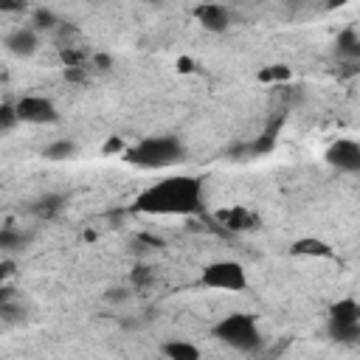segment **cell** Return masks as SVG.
Segmentation results:
<instances>
[{"mask_svg":"<svg viewBox=\"0 0 360 360\" xmlns=\"http://www.w3.org/2000/svg\"><path fill=\"white\" fill-rule=\"evenodd\" d=\"M326 326H360V301L338 298L326 309Z\"/></svg>","mask_w":360,"mask_h":360,"instance_id":"obj_10","label":"cell"},{"mask_svg":"<svg viewBox=\"0 0 360 360\" xmlns=\"http://www.w3.org/2000/svg\"><path fill=\"white\" fill-rule=\"evenodd\" d=\"M17 124H20V115H17L14 101H3V104H0V129H3V132H11Z\"/></svg>","mask_w":360,"mask_h":360,"instance_id":"obj_17","label":"cell"},{"mask_svg":"<svg viewBox=\"0 0 360 360\" xmlns=\"http://www.w3.org/2000/svg\"><path fill=\"white\" fill-rule=\"evenodd\" d=\"M158 349L163 360H202V349L188 338H169Z\"/></svg>","mask_w":360,"mask_h":360,"instance_id":"obj_11","label":"cell"},{"mask_svg":"<svg viewBox=\"0 0 360 360\" xmlns=\"http://www.w3.org/2000/svg\"><path fill=\"white\" fill-rule=\"evenodd\" d=\"M127 149H129V146H127L118 135H115V138H107V141H104V146H101V152H104V155H121V158H124V152H127Z\"/></svg>","mask_w":360,"mask_h":360,"instance_id":"obj_19","label":"cell"},{"mask_svg":"<svg viewBox=\"0 0 360 360\" xmlns=\"http://www.w3.org/2000/svg\"><path fill=\"white\" fill-rule=\"evenodd\" d=\"M11 273H14V262L8 256H3V278H8Z\"/></svg>","mask_w":360,"mask_h":360,"instance_id":"obj_22","label":"cell"},{"mask_svg":"<svg viewBox=\"0 0 360 360\" xmlns=\"http://www.w3.org/2000/svg\"><path fill=\"white\" fill-rule=\"evenodd\" d=\"M76 155V143L70 138H59V141H51L45 149H42V158L45 160H68Z\"/></svg>","mask_w":360,"mask_h":360,"instance_id":"obj_13","label":"cell"},{"mask_svg":"<svg viewBox=\"0 0 360 360\" xmlns=\"http://www.w3.org/2000/svg\"><path fill=\"white\" fill-rule=\"evenodd\" d=\"M194 20L211 31V34H225L231 28V8L228 6H219V3H205V6H197L194 8Z\"/></svg>","mask_w":360,"mask_h":360,"instance_id":"obj_8","label":"cell"},{"mask_svg":"<svg viewBox=\"0 0 360 360\" xmlns=\"http://www.w3.org/2000/svg\"><path fill=\"white\" fill-rule=\"evenodd\" d=\"M200 287L217 292H245L250 287V276L236 259H214L200 270Z\"/></svg>","mask_w":360,"mask_h":360,"instance_id":"obj_4","label":"cell"},{"mask_svg":"<svg viewBox=\"0 0 360 360\" xmlns=\"http://www.w3.org/2000/svg\"><path fill=\"white\" fill-rule=\"evenodd\" d=\"M290 256L295 259H335V248L321 236H298L290 245Z\"/></svg>","mask_w":360,"mask_h":360,"instance_id":"obj_9","label":"cell"},{"mask_svg":"<svg viewBox=\"0 0 360 360\" xmlns=\"http://www.w3.org/2000/svg\"><path fill=\"white\" fill-rule=\"evenodd\" d=\"M183 158H186V143L177 135H143L124 152V160L143 172L177 166Z\"/></svg>","mask_w":360,"mask_h":360,"instance_id":"obj_2","label":"cell"},{"mask_svg":"<svg viewBox=\"0 0 360 360\" xmlns=\"http://www.w3.org/2000/svg\"><path fill=\"white\" fill-rule=\"evenodd\" d=\"M222 222H228V228H233V231H248V228H253V225H250L253 217H250V211H245V208H233V211L222 214Z\"/></svg>","mask_w":360,"mask_h":360,"instance_id":"obj_15","label":"cell"},{"mask_svg":"<svg viewBox=\"0 0 360 360\" xmlns=\"http://www.w3.org/2000/svg\"><path fill=\"white\" fill-rule=\"evenodd\" d=\"M22 233H17V231H11V228H3V233H0V248L6 250V256H8V250H14V245H20L22 248Z\"/></svg>","mask_w":360,"mask_h":360,"instance_id":"obj_18","label":"cell"},{"mask_svg":"<svg viewBox=\"0 0 360 360\" xmlns=\"http://www.w3.org/2000/svg\"><path fill=\"white\" fill-rule=\"evenodd\" d=\"M205 205V183L197 174H166L149 186H143L132 211L143 217H194Z\"/></svg>","mask_w":360,"mask_h":360,"instance_id":"obj_1","label":"cell"},{"mask_svg":"<svg viewBox=\"0 0 360 360\" xmlns=\"http://www.w3.org/2000/svg\"><path fill=\"white\" fill-rule=\"evenodd\" d=\"M259 82H264V84H287V82H292V68H287V65H267V68H262L259 70Z\"/></svg>","mask_w":360,"mask_h":360,"instance_id":"obj_14","label":"cell"},{"mask_svg":"<svg viewBox=\"0 0 360 360\" xmlns=\"http://www.w3.org/2000/svg\"><path fill=\"white\" fill-rule=\"evenodd\" d=\"M177 70H183V73L194 70V68H191V59H186V56H183V59H177Z\"/></svg>","mask_w":360,"mask_h":360,"instance_id":"obj_23","label":"cell"},{"mask_svg":"<svg viewBox=\"0 0 360 360\" xmlns=\"http://www.w3.org/2000/svg\"><path fill=\"white\" fill-rule=\"evenodd\" d=\"M34 20H37V22H34L37 31H42V28H53V25H56V17H53L51 11H45V8L34 11Z\"/></svg>","mask_w":360,"mask_h":360,"instance_id":"obj_20","label":"cell"},{"mask_svg":"<svg viewBox=\"0 0 360 360\" xmlns=\"http://www.w3.org/2000/svg\"><path fill=\"white\" fill-rule=\"evenodd\" d=\"M17 107V115H20V124H31V127H48V124H56L59 121V107L51 96H42V93H25L14 101Z\"/></svg>","mask_w":360,"mask_h":360,"instance_id":"obj_5","label":"cell"},{"mask_svg":"<svg viewBox=\"0 0 360 360\" xmlns=\"http://www.w3.org/2000/svg\"><path fill=\"white\" fill-rule=\"evenodd\" d=\"M110 304H121V301H127L129 298V290H124V287H112V290H107V295H104Z\"/></svg>","mask_w":360,"mask_h":360,"instance_id":"obj_21","label":"cell"},{"mask_svg":"<svg viewBox=\"0 0 360 360\" xmlns=\"http://www.w3.org/2000/svg\"><path fill=\"white\" fill-rule=\"evenodd\" d=\"M3 45H6V51H8L11 56H17V59H31V56L39 51L42 37H39V31H37L34 25H17V28H11V31L3 37Z\"/></svg>","mask_w":360,"mask_h":360,"instance_id":"obj_7","label":"cell"},{"mask_svg":"<svg viewBox=\"0 0 360 360\" xmlns=\"http://www.w3.org/2000/svg\"><path fill=\"white\" fill-rule=\"evenodd\" d=\"M326 332L338 343H346V346L360 343V326H326Z\"/></svg>","mask_w":360,"mask_h":360,"instance_id":"obj_16","label":"cell"},{"mask_svg":"<svg viewBox=\"0 0 360 360\" xmlns=\"http://www.w3.org/2000/svg\"><path fill=\"white\" fill-rule=\"evenodd\" d=\"M211 335H214L217 340H222L225 346H231V349H236V352H248V354H253V352H259V349L264 346V335H262V326H259L256 315L239 312V309L222 315V318L214 323Z\"/></svg>","mask_w":360,"mask_h":360,"instance_id":"obj_3","label":"cell"},{"mask_svg":"<svg viewBox=\"0 0 360 360\" xmlns=\"http://www.w3.org/2000/svg\"><path fill=\"white\" fill-rule=\"evenodd\" d=\"M326 166L340 174H360V141L354 138H335L323 152Z\"/></svg>","mask_w":360,"mask_h":360,"instance_id":"obj_6","label":"cell"},{"mask_svg":"<svg viewBox=\"0 0 360 360\" xmlns=\"http://www.w3.org/2000/svg\"><path fill=\"white\" fill-rule=\"evenodd\" d=\"M335 51L343 59H360V34L354 28H343L335 39Z\"/></svg>","mask_w":360,"mask_h":360,"instance_id":"obj_12","label":"cell"}]
</instances>
